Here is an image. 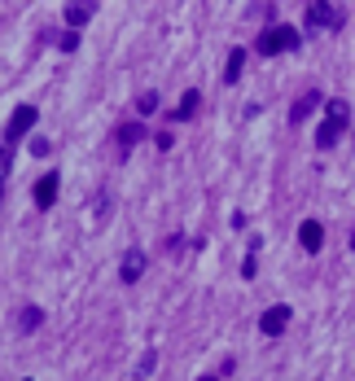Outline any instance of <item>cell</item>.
<instances>
[{
    "label": "cell",
    "mask_w": 355,
    "mask_h": 381,
    "mask_svg": "<svg viewBox=\"0 0 355 381\" xmlns=\"http://www.w3.org/2000/svg\"><path fill=\"white\" fill-rule=\"evenodd\" d=\"M57 48H61V53H75V48H79V36H75V31H66V36H57Z\"/></svg>",
    "instance_id": "obj_19"
},
{
    "label": "cell",
    "mask_w": 355,
    "mask_h": 381,
    "mask_svg": "<svg viewBox=\"0 0 355 381\" xmlns=\"http://www.w3.org/2000/svg\"><path fill=\"white\" fill-rule=\"evenodd\" d=\"M44 324V307H36V303H27L22 311H18V333H36V329Z\"/></svg>",
    "instance_id": "obj_12"
},
{
    "label": "cell",
    "mask_w": 355,
    "mask_h": 381,
    "mask_svg": "<svg viewBox=\"0 0 355 381\" xmlns=\"http://www.w3.org/2000/svg\"><path fill=\"white\" fill-rule=\"evenodd\" d=\"M154 368H158V355H154V351H150V355H140V364H136V373H140V377H150Z\"/></svg>",
    "instance_id": "obj_18"
},
{
    "label": "cell",
    "mask_w": 355,
    "mask_h": 381,
    "mask_svg": "<svg viewBox=\"0 0 355 381\" xmlns=\"http://www.w3.org/2000/svg\"><path fill=\"white\" fill-rule=\"evenodd\" d=\"M342 22V13H338V5H325V0H316V5H307V31H325V27H338Z\"/></svg>",
    "instance_id": "obj_5"
},
{
    "label": "cell",
    "mask_w": 355,
    "mask_h": 381,
    "mask_svg": "<svg viewBox=\"0 0 355 381\" xmlns=\"http://www.w3.org/2000/svg\"><path fill=\"white\" fill-rule=\"evenodd\" d=\"M298 245L307 254H320L325 250V228H320V220H303V228H298Z\"/></svg>",
    "instance_id": "obj_8"
},
{
    "label": "cell",
    "mask_w": 355,
    "mask_h": 381,
    "mask_svg": "<svg viewBox=\"0 0 355 381\" xmlns=\"http://www.w3.org/2000/svg\"><path fill=\"white\" fill-rule=\"evenodd\" d=\"M145 263H150V254H145V250H136V245H132V250H127V254H123V268H119V280H123V285H136V280L145 276Z\"/></svg>",
    "instance_id": "obj_6"
},
{
    "label": "cell",
    "mask_w": 355,
    "mask_h": 381,
    "mask_svg": "<svg viewBox=\"0 0 355 381\" xmlns=\"http://www.w3.org/2000/svg\"><path fill=\"white\" fill-rule=\"evenodd\" d=\"M254 272H259V241L250 245V254H246V263H241V280H254Z\"/></svg>",
    "instance_id": "obj_15"
},
{
    "label": "cell",
    "mask_w": 355,
    "mask_h": 381,
    "mask_svg": "<svg viewBox=\"0 0 355 381\" xmlns=\"http://www.w3.org/2000/svg\"><path fill=\"white\" fill-rule=\"evenodd\" d=\"M150 131H145V123H123L119 131H115V145H119V158H127V149L132 145H140Z\"/></svg>",
    "instance_id": "obj_9"
},
{
    "label": "cell",
    "mask_w": 355,
    "mask_h": 381,
    "mask_svg": "<svg viewBox=\"0 0 355 381\" xmlns=\"http://www.w3.org/2000/svg\"><path fill=\"white\" fill-rule=\"evenodd\" d=\"M347 123H351V106L347 101H325V123L316 127V145L320 149H333L338 141H342V131H347Z\"/></svg>",
    "instance_id": "obj_1"
},
{
    "label": "cell",
    "mask_w": 355,
    "mask_h": 381,
    "mask_svg": "<svg viewBox=\"0 0 355 381\" xmlns=\"http://www.w3.org/2000/svg\"><path fill=\"white\" fill-rule=\"evenodd\" d=\"M289 320H294V311H289V303H277V307H268L263 316H259V329L268 338H281L285 329H289Z\"/></svg>",
    "instance_id": "obj_4"
},
{
    "label": "cell",
    "mask_w": 355,
    "mask_h": 381,
    "mask_svg": "<svg viewBox=\"0 0 355 381\" xmlns=\"http://www.w3.org/2000/svg\"><path fill=\"white\" fill-rule=\"evenodd\" d=\"M22 381H31V377H22Z\"/></svg>",
    "instance_id": "obj_24"
},
{
    "label": "cell",
    "mask_w": 355,
    "mask_h": 381,
    "mask_svg": "<svg viewBox=\"0 0 355 381\" xmlns=\"http://www.w3.org/2000/svg\"><path fill=\"white\" fill-rule=\"evenodd\" d=\"M320 101H325V96H320L316 88H307V92H303L294 106H289V123H303V119H312V110H316Z\"/></svg>",
    "instance_id": "obj_10"
},
{
    "label": "cell",
    "mask_w": 355,
    "mask_h": 381,
    "mask_svg": "<svg viewBox=\"0 0 355 381\" xmlns=\"http://www.w3.org/2000/svg\"><path fill=\"white\" fill-rule=\"evenodd\" d=\"M9 171H13V149H9V145H0V185L9 180Z\"/></svg>",
    "instance_id": "obj_16"
},
{
    "label": "cell",
    "mask_w": 355,
    "mask_h": 381,
    "mask_svg": "<svg viewBox=\"0 0 355 381\" xmlns=\"http://www.w3.org/2000/svg\"><path fill=\"white\" fill-rule=\"evenodd\" d=\"M198 106H202V92H198V88H189V92L180 96V106H175L171 123H184V119H193V114H198Z\"/></svg>",
    "instance_id": "obj_11"
},
{
    "label": "cell",
    "mask_w": 355,
    "mask_h": 381,
    "mask_svg": "<svg viewBox=\"0 0 355 381\" xmlns=\"http://www.w3.org/2000/svg\"><path fill=\"white\" fill-rule=\"evenodd\" d=\"M57 185H61V175H57V171H48V175H40V180H36L31 197H36V206H40V210H48V206L57 202Z\"/></svg>",
    "instance_id": "obj_7"
},
{
    "label": "cell",
    "mask_w": 355,
    "mask_h": 381,
    "mask_svg": "<svg viewBox=\"0 0 355 381\" xmlns=\"http://www.w3.org/2000/svg\"><path fill=\"white\" fill-rule=\"evenodd\" d=\"M31 154H36V158H44V154H53V145H48L44 136H36V141H31Z\"/></svg>",
    "instance_id": "obj_20"
},
{
    "label": "cell",
    "mask_w": 355,
    "mask_h": 381,
    "mask_svg": "<svg viewBox=\"0 0 355 381\" xmlns=\"http://www.w3.org/2000/svg\"><path fill=\"white\" fill-rule=\"evenodd\" d=\"M202 381H219V377H202Z\"/></svg>",
    "instance_id": "obj_22"
},
{
    "label": "cell",
    "mask_w": 355,
    "mask_h": 381,
    "mask_svg": "<svg viewBox=\"0 0 355 381\" xmlns=\"http://www.w3.org/2000/svg\"><path fill=\"white\" fill-rule=\"evenodd\" d=\"M36 119H40V110H36V106H18V110L9 114V123H5V145L13 149L31 127H36Z\"/></svg>",
    "instance_id": "obj_3"
},
{
    "label": "cell",
    "mask_w": 355,
    "mask_h": 381,
    "mask_svg": "<svg viewBox=\"0 0 355 381\" xmlns=\"http://www.w3.org/2000/svg\"><path fill=\"white\" fill-rule=\"evenodd\" d=\"M136 110H140V114H154V110H158V92H140V96H136Z\"/></svg>",
    "instance_id": "obj_17"
},
{
    "label": "cell",
    "mask_w": 355,
    "mask_h": 381,
    "mask_svg": "<svg viewBox=\"0 0 355 381\" xmlns=\"http://www.w3.org/2000/svg\"><path fill=\"white\" fill-rule=\"evenodd\" d=\"M0 202H5V185H0Z\"/></svg>",
    "instance_id": "obj_21"
},
{
    "label": "cell",
    "mask_w": 355,
    "mask_h": 381,
    "mask_svg": "<svg viewBox=\"0 0 355 381\" xmlns=\"http://www.w3.org/2000/svg\"><path fill=\"white\" fill-rule=\"evenodd\" d=\"M92 9L96 5H88V0H84V5H66V27H84L92 18Z\"/></svg>",
    "instance_id": "obj_14"
},
{
    "label": "cell",
    "mask_w": 355,
    "mask_h": 381,
    "mask_svg": "<svg viewBox=\"0 0 355 381\" xmlns=\"http://www.w3.org/2000/svg\"><path fill=\"white\" fill-rule=\"evenodd\" d=\"M298 44H303L298 27H289V22H277V27H268L263 36L254 40V53H259V57H277V53H294Z\"/></svg>",
    "instance_id": "obj_2"
},
{
    "label": "cell",
    "mask_w": 355,
    "mask_h": 381,
    "mask_svg": "<svg viewBox=\"0 0 355 381\" xmlns=\"http://www.w3.org/2000/svg\"><path fill=\"white\" fill-rule=\"evenodd\" d=\"M351 250H355V233H351Z\"/></svg>",
    "instance_id": "obj_23"
},
{
    "label": "cell",
    "mask_w": 355,
    "mask_h": 381,
    "mask_svg": "<svg viewBox=\"0 0 355 381\" xmlns=\"http://www.w3.org/2000/svg\"><path fill=\"white\" fill-rule=\"evenodd\" d=\"M241 71H246V48H233L229 62H224V84H237Z\"/></svg>",
    "instance_id": "obj_13"
}]
</instances>
